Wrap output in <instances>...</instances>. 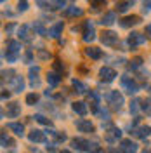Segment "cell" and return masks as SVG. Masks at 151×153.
Instances as JSON below:
<instances>
[{
  "instance_id": "4316f807",
  "label": "cell",
  "mask_w": 151,
  "mask_h": 153,
  "mask_svg": "<svg viewBox=\"0 0 151 153\" xmlns=\"http://www.w3.org/2000/svg\"><path fill=\"white\" fill-rule=\"evenodd\" d=\"M82 14H84V10L80 9V7H68L64 10V16H73V18H76V16H82Z\"/></svg>"
},
{
  "instance_id": "3957f363",
  "label": "cell",
  "mask_w": 151,
  "mask_h": 153,
  "mask_svg": "<svg viewBox=\"0 0 151 153\" xmlns=\"http://www.w3.org/2000/svg\"><path fill=\"white\" fill-rule=\"evenodd\" d=\"M101 42H103L104 45H115L116 42H118V35L111 31V30H108V31H103L101 33Z\"/></svg>"
},
{
  "instance_id": "5bb4252c",
  "label": "cell",
  "mask_w": 151,
  "mask_h": 153,
  "mask_svg": "<svg viewBox=\"0 0 151 153\" xmlns=\"http://www.w3.org/2000/svg\"><path fill=\"white\" fill-rule=\"evenodd\" d=\"M7 115H9L10 118H16L21 115V105L19 103H10L7 105Z\"/></svg>"
},
{
  "instance_id": "52a82bcc",
  "label": "cell",
  "mask_w": 151,
  "mask_h": 153,
  "mask_svg": "<svg viewBox=\"0 0 151 153\" xmlns=\"http://www.w3.org/2000/svg\"><path fill=\"white\" fill-rule=\"evenodd\" d=\"M127 42H129V45H130V47H135V45L144 44V42H146V38H144V35H141V33L132 31V33L129 35V38H127Z\"/></svg>"
},
{
  "instance_id": "603a6c76",
  "label": "cell",
  "mask_w": 151,
  "mask_h": 153,
  "mask_svg": "<svg viewBox=\"0 0 151 153\" xmlns=\"http://www.w3.org/2000/svg\"><path fill=\"white\" fill-rule=\"evenodd\" d=\"M19 38H21V40H24V42H30V40H31V35H30V26H28V25H23V26L19 28Z\"/></svg>"
},
{
  "instance_id": "1f68e13d",
  "label": "cell",
  "mask_w": 151,
  "mask_h": 153,
  "mask_svg": "<svg viewBox=\"0 0 151 153\" xmlns=\"http://www.w3.org/2000/svg\"><path fill=\"white\" fill-rule=\"evenodd\" d=\"M90 5H92V9H101V7H104V5H106V2H104V0H92V2H90Z\"/></svg>"
},
{
  "instance_id": "f546056e",
  "label": "cell",
  "mask_w": 151,
  "mask_h": 153,
  "mask_svg": "<svg viewBox=\"0 0 151 153\" xmlns=\"http://www.w3.org/2000/svg\"><path fill=\"white\" fill-rule=\"evenodd\" d=\"M33 118L37 120L38 124H44V125H50V124H52V122H50V118H47V117H44V115H35Z\"/></svg>"
},
{
  "instance_id": "30bf717a",
  "label": "cell",
  "mask_w": 151,
  "mask_h": 153,
  "mask_svg": "<svg viewBox=\"0 0 151 153\" xmlns=\"http://www.w3.org/2000/svg\"><path fill=\"white\" fill-rule=\"evenodd\" d=\"M38 73H40V68H38V66H31V68H30V85L33 87V89L40 85Z\"/></svg>"
},
{
  "instance_id": "e575fe53",
  "label": "cell",
  "mask_w": 151,
  "mask_h": 153,
  "mask_svg": "<svg viewBox=\"0 0 151 153\" xmlns=\"http://www.w3.org/2000/svg\"><path fill=\"white\" fill-rule=\"evenodd\" d=\"M38 57L40 59H50V52L44 51V49H38Z\"/></svg>"
},
{
  "instance_id": "60d3db41",
  "label": "cell",
  "mask_w": 151,
  "mask_h": 153,
  "mask_svg": "<svg viewBox=\"0 0 151 153\" xmlns=\"http://www.w3.org/2000/svg\"><path fill=\"white\" fill-rule=\"evenodd\" d=\"M63 65H61V61H56V63H54V70H56L57 73H61V71H63Z\"/></svg>"
},
{
  "instance_id": "4fadbf2b",
  "label": "cell",
  "mask_w": 151,
  "mask_h": 153,
  "mask_svg": "<svg viewBox=\"0 0 151 153\" xmlns=\"http://www.w3.org/2000/svg\"><path fill=\"white\" fill-rule=\"evenodd\" d=\"M71 146L75 148V150H84V152H89V148H90V143L89 141H85V139H71Z\"/></svg>"
},
{
  "instance_id": "681fc988",
  "label": "cell",
  "mask_w": 151,
  "mask_h": 153,
  "mask_svg": "<svg viewBox=\"0 0 151 153\" xmlns=\"http://www.w3.org/2000/svg\"><path fill=\"white\" fill-rule=\"evenodd\" d=\"M142 153H146V152H142Z\"/></svg>"
},
{
  "instance_id": "484cf974",
  "label": "cell",
  "mask_w": 151,
  "mask_h": 153,
  "mask_svg": "<svg viewBox=\"0 0 151 153\" xmlns=\"http://www.w3.org/2000/svg\"><path fill=\"white\" fill-rule=\"evenodd\" d=\"M71 84H73V89H75L78 94H85V92L89 91V89H87V85H85V84H82L80 80H73Z\"/></svg>"
},
{
  "instance_id": "8fae6325",
  "label": "cell",
  "mask_w": 151,
  "mask_h": 153,
  "mask_svg": "<svg viewBox=\"0 0 151 153\" xmlns=\"http://www.w3.org/2000/svg\"><path fill=\"white\" fill-rule=\"evenodd\" d=\"M141 23V18L139 16H127L120 21V26L122 28H129V26H134V25H139Z\"/></svg>"
},
{
  "instance_id": "2e32d148",
  "label": "cell",
  "mask_w": 151,
  "mask_h": 153,
  "mask_svg": "<svg viewBox=\"0 0 151 153\" xmlns=\"http://www.w3.org/2000/svg\"><path fill=\"white\" fill-rule=\"evenodd\" d=\"M7 129L12 131V132L16 134V136H19V137L24 136V127H23L21 124H18V122H10V124H7Z\"/></svg>"
},
{
  "instance_id": "ba28073f",
  "label": "cell",
  "mask_w": 151,
  "mask_h": 153,
  "mask_svg": "<svg viewBox=\"0 0 151 153\" xmlns=\"http://www.w3.org/2000/svg\"><path fill=\"white\" fill-rule=\"evenodd\" d=\"M84 42H92V40H94L95 38V31H94V26H92V23H90V21H87V23H85L84 25Z\"/></svg>"
},
{
  "instance_id": "f6af8a7d",
  "label": "cell",
  "mask_w": 151,
  "mask_h": 153,
  "mask_svg": "<svg viewBox=\"0 0 151 153\" xmlns=\"http://www.w3.org/2000/svg\"><path fill=\"white\" fill-rule=\"evenodd\" d=\"M146 35H148V38H151V25L146 26Z\"/></svg>"
},
{
  "instance_id": "74e56055",
  "label": "cell",
  "mask_w": 151,
  "mask_h": 153,
  "mask_svg": "<svg viewBox=\"0 0 151 153\" xmlns=\"http://www.w3.org/2000/svg\"><path fill=\"white\" fill-rule=\"evenodd\" d=\"M5 59H7L9 63H14V61L18 59V56H16V54H10V52H5Z\"/></svg>"
},
{
  "instance_id": "c3c4849f",
  "label": "cell",
  "mask_w": 151,
  "mask_h": 153,
  "mask_svg": "<svg viewBox=\"0 0 151 153\" xmlns=\"http://www.w3.org/2000/svg\"><path fill=\"white\" fill-rule=\"evenodd\" d=\"M2 2H5V0H2Z\"/></svg>"
},
{
  "instance_id": "7a4b0ae2",
  "label": "cell",
  "mask_w": 151,
  "mask_h": 153,
  "mask_svg": "<svg viewBox=\"0 0 151 153\" xmlns=\"http://www.w3.org/2000/svg\"><path fill=\"white\" fill-rule=\"evenodd\" d=\"M106 99L113 105L115 110H120L122 105H123V96L120 94L118 91H111V92H108V94H106Z\"/></svg>"
},
{
  "instance_id": "d6a6232c",
  "label": "cell",
  "mask_w": 151,
  "mask_h": 153,
  "mask_svg": "<svg viewBox=\"0 0 151 153\" xmlns=\"http://www.w3.org/2000/svg\"><path fill=\"white\" fill-rule=\"evenodd\" d=\"M37 101H38V96L37 94H33V92H31V94L26 96V105H35Z\"/></svg>"
},
{
  "instance_id": "d4e9b609",
  "label": "cell",
  "mask_w": 151,
  "mask_h": 153,
  "mask_svg": "<svg viewBox=\"0 0 151 153\" xmlns=\"http://www.w3.org/2000/svg\"><path fill=\"white\" fill-rule=\"evenodd\" d=\"M47 82L50 84V85H57V84L61 82L59 73H57V71H49V73H47Z\"/></svg>"
},
{
  "instance_id": "5b68a950",
  "label": "cell",
  "mask_w": 151,
  "mask_h": 153,
  "mask_svg": "<svg viewBox=\"0 0 151 153\" xmlns=\"http://www.w3.org/2000/svg\"><path fill=\"white\" fill-rule=\"evenodd\" d=\"M120 152L122 153H137V144L132 139H122L120 141Z\"/></svg>"
},
{
  "instance_id": "ac0fdd59",
  "label": "cell",
  "mask_w": 151,
  "mask_h": 153,
  "mask_svg": "<svg viewBox=\"0 0 151 153\" xmlns=\"http://www.w3.org/2000/svg\"><path fill=\"white\" fill-rule=\"evenodd\" d=\"M85 54L90 57V59H101L103 57V51L99 47H87L85 49Z\"/></svg>"
},
{
  "instance_id": "7dc6e473",
  "label": "cell",
  "mask_w": 151,
  "mask_h": 153,
  "mask_svg": "<svg viewBox=\"0 0 151 153\" xmlns=\"http://www.w3.org/2000/svg\"><path fill=\"white\" fill-rule=\"evenodd\" d=\"M61 153H71V152H70V150H63Z\"/></svg>"
},
{
  "instance_id": "ab89813d",
  "label": "cell",
  "mask_w": 151,
  "mask_h": 153,
  "mask_svg": "<svg viewBox=\"0 0 151 153\" xmlns=\"http://www.w3.org/2000/svg\"><path fill=\"white\" fill-rule=\"evenodd\" d=\"M10 75H14V70H7V71L4 70V71H2V76H4V78H12Z\"/></svg>"
},
{
  "instance_id": "e0dca14e",
  "label": "cell",
  "mask_w": 151,
  "mask_h": 153,
  "mask_svg": "<svg viewBox=\"0 0 151 153\" xmlns=\"http://www.w3.org/2000/svg\"><path fill=\"white\" fill-rule=\"evenodd\" d=\"M5 47H7V51H5V52H10V54H16V56H18L19 51H21V44H19L18 40H9Z\"/></svg>"
},
{
  "instance_id": "83f0119b",
  "label": "cell",
  "mask_w": 151,
  "mask_h": 153,
  "mask_svg": "<svg viewBox=\"0 0 151 153\" xmlns=\"http://www.w3.org/2000/svg\"><path fill=\"white\" fill-rule=\"evenodd\" d=\"M130 5H134V0H125V2H118L116 4V9H118V12H125Z\"/></svg>"
},
{
  "instance_id": "cb8c5ba5",
  "label": "cell",
  "mask_w": 151,
  "mask_h": 153,
  "mask_svg": "<svg viewBox=\"0 0 151 153\" xmlns=\"http://www.w3.org/2000/svg\"><path fill=\"white\" fill-rule=\"evenodd\" d=\"M33 30L37 31L38 35L49 37V30H45V26H44V23H42V21H35V23H33Z\"/></svg>"
},
{
  "instance_id": "836d02e7",
  "label": "cell",
  "mask_w": 151,
  "mask_h": 153,
  "mask_svg": "<svg viewBox=\"0 0 151 153\" xmlns=\"http://www.w3.org/2000/svg\"><path fill=\"white\" fill-rule=\"evenodd\" d=\"M139 99H134L132 103H130V113H137V110H139Z\"/></svg>"
},
{
  "instance_id": "7402d4cb",
  "label": "cell",
  "mask_w": 151,
  "mask_h": 153,
  "mask_svg": "<svg viewBox=\"0 0 151 153\" xmlns=\"http://www.w3.org/2000/svg\"><path fill=\"white\" fill-rule=\"evenodd\" d=\"M115 21H116V14L115 12H108V14H104L103 16V19L99 21L103 26H110V25H113Z\"/></svg>"
},
{
  "instance_id": "ffe728a7",
  "label": "cell",
  "mask_w": 151,
  "mask_h": 153,
  "mask_svg": "<svg viewBox=\"0 0 151 153\" xmlns=\"http://www.w3.org/2000/svg\"><path fill=\"white\" fill-rule=\"evenodd\" d=\"M63 28H64V25H63L61 21H59V23H56V25H54L52 28L49 30V37H50V38H57L59 35H61Z\"/></svg>"
},
{
  "instance_id": "9c48e42d",
  "label": "cell",
  "mask_w": 151,
  "mask_h": 153,
  "mask_svg": "<svg viewBox=\"0 0 151 153\" xmlns=\"http://www.w3.org/2000/svg\"><path fill=\"white\" fill-rule=\"evenodd\" d=\"M75 125H76V129H78L80 132H94V125L90 124L89 120H85V118H80V120H76Z\"/></svg>"
},
{
  "instance_id": "8992f818",
  "label": "cell",
  "mask_w": 151,
  "mask_h": 153,
  "mask_svg": "<svg viewBox=\"0 0 151 153\" xmlns=\"http://www.w3.org/2000/svg\"><path fill=\"white\" fill-rule=\"evenodd\" d=\"M99 76L103 78L104 82H113L115 76H116V71H115L113 68H110V66H103L101 70H99Z\"/></svg>"
},
{
  "instance_id": "f1b7e54d",
  "label": "cell",
  "mask_w": 151,
  "mask_h": 153,
  "mask_svg": "<svg viewBox=\"0 0 151 153\" xmlns=\"http://www.w3.org/2000/svg\"><path fill=\"white\" fill-rule=\"evenodd\" d=\"M142 105H141V108H142V111L146 115H151V99H144V101H141Z\"/></svg>"
},
{
  "instance_id": "d590c367",
  "label": "cell",
  "mask_w": 151,
  "mask_h": 153,
  "mask_svg": "<svg viewBox=\"0 0 151 153\" xmlns=\"http://www.w3.org/2000/svg\"><path fill=\"white\" fill-rule=\"evenodd\" d=\"M7 144H14V143H12L9 137L5 136V132H2V146H4V148H7Z\"/></svg>"
},
{
  "instance_id": "7c38bea8",
  "label": "cell",
  "mask_w": 151,
  "mask_h": 153,
  "mask_svg": "<svg viewBox=\"0 0 151 153\" xmlns=\"http://www.w3.org/2000/svg\"><path fill=\"white\" fill-rule=\"evenodd\" d=\"M23 89H24V80H23V76H14V78L10 80V91L21 92Z\"/></svg>"
},
{
  "instance_id": "8d00e7d4",
  "label": "cell",
  "mask_w": 151,
  "mask_h": 153,
  "mask_svg": "<svg viewBox=\"0 0 151 153\" xmlns=\"http://www.w3.org/2000/svg\"><path fill=\"white\" fill-rule=\"evenodd\" d=\"M28 9V2L26 0H19L18 2V10H26Z\"/></svg>"
},
{
  "instance_id": "f35d334b",
  "label": "cell",
  "mask_w": 151,
  "mask_h": 153,
  "mask_svg": "<svg viewBox=\"0 0 151 153\" xmlns=\"http://www.w3.org/2000/svg\"><path fill=\"white\" fill-rule=\"evenodd\" d=\"M141 63H142L141 57H135V59L132 61V65H130V66H132V68H139V66H141Z\"/></svg>"
},
{
  "instance_id": "4dcf8cb0",
  "label": "cell",
  "mask_w": 151,
  "mask_h": 153,
  "mask_svg": "<svg viewBox=\"0 0 151 153\" xmlns=\"http://www.w3.org/2000/svg\"><path fill=\"white\" fill-rule=\"evenodd\" d=\"M63 7H66L64 0H52V7L50 9H63Z\"/></svg>"
},
{
  "instance_id": "b9f144b4",
  "label": "cell",
  "mask_w": 151,
  "mask_h": 153,
  "mask_svg": "<svg viewBox=\"0 0 151 153\" xmlns=\"http://www.w3.org/2000/svg\"><path fill=\"white\" fill-rule=\"evenodd\" d=\"M14 28H16V25H14V23H10L9 26H5V33H10Z\"/></svg>"
},
{
  "instance_id": "7bdbcfd3",
  "label": "cell",
  "mask_w": 151,
  "mask_h": 153,
  "mask_svg": "<svg viewBox=\"0 0 151 153\" xmlns=\"http://www.w3.org/2000/svg\"><path fill=\"white\" fill-rule=\"evenodd\" d=\"M144 10H151V0H144Z\"/></svg>"
},
{
  "instance_id": "277c9868",
  "label": "cell",
  "mask_w": 151,
  "mask_h": 153,
  "mask_svg": "<svg viewBox=\"0 0 151 153\" xmlns=\"http://www.w3.org/2000/svg\"><path fill=\"white\" fill-rule=\"evenodd\" d=\"M108 127V131H106V141H115V139H120L122 137V131L118 129V127H115V125H111V124H108L106 125Z\"/></svg>"
},
{
  "instance_id": "44dd1931",
  "label": "cell",
  "mask_w": 151,
  "mask_h": 153,
  "mask_svg": "<svg viewBox=\"0 0 151 153\" xmlns=\"http://www.w3.org/2000/svg\"><path fill=\"white\" fill-rule=\"evenodd\" d=\"M151 132V129L148 127V125H141V127H137V129H134L132 134L134 136H137V137H148Z\"/></svg>"
},
{
  "instance_id": "ee69618b",
  "label": "cell",
  "mask_w": 151,
  "mask_h": 153,
  "mask_svg": "<svg viewBox=\"0 0 151 153\" xmlns=\"http://www.w3.org/2000/svg\"><path fill=\"white\" fill-rule=\"evenodd\" d=\"M101 117H103V120H108V118H110V113H108V110L101 111Z\"/></svg>"
},
{
  "instance_id": "9a60e30c",
  "label": "cell",
  "mask_w": 151,
  "mask_h": 153,
  "mask_svg": "<svg viewBox=\"0 0 151 153\" xmlns=\"http://www.w3.org/2000/svg\"><path fill=\"white\" fill-rule=\"evenodd\" d=\"M28 137H30V141H31V143H42V141L45 139L44 132H42V131H38V129H33V131L28 134Z\"/></svg>"
},
{
  "instance_id": "bcb514c9",
  "label": "cell",
  "mask_w": 151,
  "mask_h": 153,
  "mask_svg": "<svg viewBox=\"0 0 151 153\" xmlns=\"http://www.w3.org/2000/svg\"><path fill=\"white\" fill-rule=\"evenodd\" d=\"M2 99H9V92H5V91H2Z\"/></svg>"
},
{
  "instance_id": "d6986e66",
  "label": "cell",
  "mask_w": 151,
  "mask_h": 153,
  "mask_svg": "<svg viewBox=\"0 0 151 153\" xmlns=\"http://www.w3.org/2000/svg\"><path fill=\"white\" fill-rule=\"evenodd\" d=\"M73 111L78 115H87V111H89V108H87V103H84V101H76V103H73Z\"/></svg>"
},
{
  "instance_id": "6da1fadb",
  "label": "cell",
  "mask_w": 151,
  "mask_h": 153,
  "mask_svg": "<svg viewBox=\"0 0 151 153\" xmlns=\"http://www.w3.org/2000/svg\"><path fill=\"white\" fill-rule=\"evenodd\" d=\"M120 82H122V87L129 92V94H135L137 91H139V87H137V84L132 80V76L129 75H122V78H120Z\"/></svg>"
}]
</instances>
